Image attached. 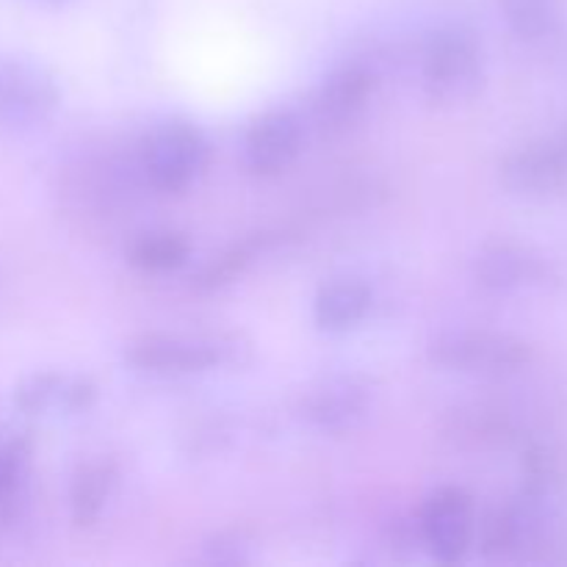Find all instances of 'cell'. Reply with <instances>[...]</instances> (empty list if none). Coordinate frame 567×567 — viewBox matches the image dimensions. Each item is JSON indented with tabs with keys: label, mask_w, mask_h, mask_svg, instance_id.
I'll list each match as a JSON object with an SVG mask.
<instances>
[{
	"label": "cell",
	"mask_w": 567,
	"mask_h": 567,
	"mask_svg": "<svg viewBox=\"0 0 567 567\" xmlns=\"http://www.w3.org/2000/svg\"><path fill=\"white\" fill-rule=\"evenodd\" d=\"M247 352L238 338L230 336H150L131 338L122 347V360L127 369L150 377H192L241 363Z\"/></svg>",
	"instance_id": "obj_3"
},
{
	"label": "cell",
	"mask_w": 567,
	"mask_h": 567,
	"mask_svg": "<svg viewBox=\"0 0 567 567\" xmlns=\"http://www.w3.org/2000/svg\"><path fill=\"white\" fill-rule=\"evenodd\" d=\"M377 385L360 371H341L310 382L299 393L293 413L308 430L341 437L358 430L374 410Z\"/></svg>",
	"instance_id": "obj_5"
},
{
	"label": "cell",
	"mask_w": 567,
	"mask_h": 567,
	"mask_svg": "<svg viewBox=\"0 0 567 567\" xmlns=\"http://www.w3.org/2000/svg\"><path fill=\"white\" fill-rule=\"evenodd\" d=\"M127 260L144 275H172L192 260V244L183 233L147 230L127 247Z\"/></svg>",
	"instance_id": "obj_16"
},
{
	"label": "cell",
	"mask_w": 567,
	"mask_h": 567,
	"mask_svg": "<svg viewBox=\"0 0 567 567\" xmlns=\"http://www.w3.org/2000/svg\"><path fill=\"white\" fill-rule=\"evenodd\" d=\"M120 485V465L111 457H94L78 465L70 482V518L78 529H92L109 509Z\"/></svg>",
	"instance_id": "obj_14"
},
{
	"label": "cell",
	"mask_w": 567,
	"mask_h": 567,
	"mask_svg": "<svg viewBox=\"0 0 567 567\" xmlns=\"http://www.w3.org/2000/svg\"><path fill=\"white\" fill-rule=\"evenodd\" d=\"M31 468V449L22 441L0 443V515L20 498Z\"/></svg>",
	"instance_id": "obj_18"
},
{
	"label": "cell",
	"mask_w": 567,
	"mask_h": 567,
	"mask_svg": "<svg viewBox=\"0 0 567 567\" xmlns=\"http://www.w3.org/2000/svg\"><path fill=\"white\" fill-rule=\"evenodd\" d=\"M59 109L61 86L48 66L0 53V131L31 133L48 125Z\"/></svg>",
	"instance_id": "obj_6"
},
{
	"label": "cell",
	"mask_w": 567,
	"mask_h": 567,
	"mask_svg": "<svg viewBox=\"0 0 567 567\" xmlns=\"http://www.w3.org/2000/svg\"><path fill=\"white\" fill-rule=\"evenodd\" d=\"M203 559L208 565H244L249 563V543L238 532H219L203 543Z\"/></svg>",
	"instance_id": "obj_19"
},
{
	"label": "cell",
	"mask_w": 567,
	"mask_h": 567,
	"mask_svg": "<svg viewBox=\"0 0 567 567\" xmlns=\"http://www.w3.org/2000/svg\"><path fill=\"white\" fill-rule=\"evenodd\" d=\"M210 161V142L188 120H164L147 131L138 150V164L153 188L181 194L203 177Z\"/></svg>",
	"instance_id": "obj_4"
},
{
	"label": "cell",
	"mask_w": 567,
	"mask_h": 567,
	"mask_svg": "<svg viewBox=\"0 0 567 567\" xmlns=\"http://www.w3.org/2000/svg\"><path fill=\"white\" fill-rule=\"evenodd\" d=\"M471 277L482 291L509 297V293L557 282V266L535 247L498 238V241L482 244L480 252L471 260Z\"/></svg>",
	"instance_id": "obj_9"
},
{
	"label": "cell",
	"mask_w": 567,
	"mask_h": 567,
	"mask_svg": "<svg viewBox=\"0 0 567 567\" xmlns=\"http://www.w3.org/2000/svg\"><path fill=\"white\" fill-rule=\"evenodd\" d=\"M377 70L369 61H341L319 81L310 103L313 125L324 136H338L358 125L377 92Z\"/></svg>",
	"instance_id": "obj_8"
},
{
	"label": "cell",
	"mask_w": 567,
	"mask_h": 567,
	"mask_svg": "<svg viewBox=\"0 0 567 567\" xmlns=\"http://www.w3.org/2000/svg\"><path fill=\"white\" fill-rule=\"evenodd\" d=\"M421 89L437 109H457L482 94L487 61L476 33L463 25H443L426 33L421 44Z\"/></svg>",
	"instance_id": "obj_1"
},
{
	"label": "cell",
	"mask_w": 567,
	"mask_h": 567,
	"mask_svg": "<svg viewBox=\"0 0 567 567\" xmlns=\"http://www.w3.org/2000/svg\"><path fill=\"white\" fill-rule=\"evenodd\" d=\"M498 181L520 199L567 194V127L513 150L498 166Z\"/></svg>",
	"instance_id": "obj_7"
},
{
	"label": "cell",
	"mask_w": 567,
	"mask_h": 567,
	"mask_svg": "<svg viewBox=\"0 0 567 567\" xmlns=\"http://www.w3.org/2000/svg\"><path fill=\"white\" fill-rule=\"evenodd\" d=\"M419 532L432 559L457 565L468 557L474 543V498L463 487H437L424 498Z\"/></svg>",
	"instance_id": "obj_10"
},
{
	"label": "cell",
	"mask_w": 567,
	"mask_h": 567,
	"mask_svg": "<svg viewBox=\"0 0 567 567\" xmlns=\"http://www.w3.org/2000/svg\"><path fill=\"white\" fill-rule=\"evenodd\" d=\"M426 360L449 374L502 380L532 365L535 349L513 332L454 327V330L435 332L426 341Z\"/></svg>",
	"instance_id": "obj_2"
},
{
	"label": "cell",
	"mask_w": 567,
	"mask_h": 567,
	"mask_svg": "<svg viewBox=\"0 0 567 567\" xmlns=\"http://www.w3.org/2000/svg\"><path fill=\"white\" fill-rule=\"evenodd\" d=\"M498 6L513 37L526 44L546 42L563 20V0H498Z\"/></svg>",
	"instance_id": "obj_17"
},
{
	"label": "cell",
	"mask_w": 567,
	"mask_h": 567,
	"mask_svg": "<svg viewBox=\"0 0 567 567\" xmlns=\"http://www.w3.org/2000/svg\"><path fill=\"white\" fill-rule=\"evenodd\" d=\"M282 241H286V236H277V233H255V236H247L244 241L233 244L214 264L205 266L203 275L197 277V288L199 291H219V288L230 286L249 266L258 264L264 255L275 252Z\"/></svg>",
	"instance_id": "obj_15"
},
{
	"label": "cell",
	"mask_w": 567,
	"mask_h": 567,
	"mask_svg": "<svg viewBox=\"0 0 567 567\" xmlns=\"http://www.w3.org/2000/svg\"><path fill=\"white\" fill-rule=\"evenodd\" d=\"M37 6H44V9H64V6H70L72 0H33Z\"/></svg>",
	"instance_id": "obj_20"
},
{
	"label": "cell",
	"mask_w": 567,
	"mask_h": 567,
	"mask_svg": "<svg viewBox=\"0 0 567 567\" xmlns=\"http://www.w3.org/2000/svg\"><path fill=\"white\" fill-rule=\"evenodd\" d=\"M14 408L28 419H72L97 402V385L78 371H33L14 388Z\"/></svg>",
	"instance_id": "obj_11"
},
{
	"label": "cell",
	"mask_w": 567,
	"mask_h": 567,
	"mask_svg": "<svg viewBox=\"0 0 567 567\" xmlns=\"http://www.w3.org/2000/svg\"><path fill=\"white\" fill-rule=\"evenodd\" d=\"M305 122L293 109H269L244 133V164L258 177H277L299 158Z\"/></svg>",
	"instance_id": "obj_12"
},
{
	"label": "cell",
	"mask_w": 567,
	"mask_h": 567,
	"mask_svg": "<svg viewBox=\"0 0 567 567\" xmlns=\"http://www.w3.org/2000/svg\"><path fill=\"white\" fill-rule=\"evenodd\" d=\"M374 291L358 277H338L324 282L313 297V324L324 336H347L369 319Z\"/></svg>",
	"instance_id": "obj_13"
}]
</instances>
